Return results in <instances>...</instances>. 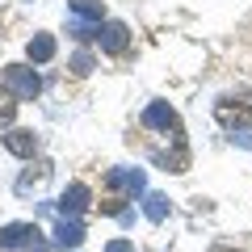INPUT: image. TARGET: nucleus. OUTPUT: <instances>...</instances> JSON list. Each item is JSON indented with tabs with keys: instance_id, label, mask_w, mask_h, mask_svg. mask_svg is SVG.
<instances>
[{
	"instance_id": "nucleus-13",
	"label": "nucleus",
	"mask_w": 252,
	"mask_h": 252,
	"mask_svg": "<svg viewBox=\"0 0 252 252\" xmlns=\"http://www.w3.org/2000/svg\"><path fill=\"white\" fill-rule=\"evenodd\" d=\"M143 215L152 219V223H164V219H168V198H164V193H143Z\"/></svg>"
},
{
	"instance_id": "nucleus-1",
	"label": "nucleus",
	"mask_w": 252,
	"mask_h": 252,
	"mask_svg": "<svg viewBox=\"0 0 252 252\" xmlns=\"http://www.w3.org/2000/svg\"><path fill=\"white\" fill-rule=\"evenodd\" d=\"M215 122L235 130V126H252V89L248 93H227L215 101Z\"/></svg>"
},
{
	"instance_id": "nucleus-11",
	"label": "nucleus",
	"mask_w": 252,
	"mask_h": 252,
	"mask_svg": "<svg viewBox=\"0 0 252 252\" xmlns=\"http://www.w3.org/2000/svg\"><path fill=\"white\" fill-rule=\"evenodd\" d=\"M26 55H30L34 63H46V59L55 55V38H51V34H34V38H30V46H26Z\"/></svg>"
},
{
	"instance_id": "nucleus-14",
	"label": "nucleus",
	"mask_w": 252,
	"mask_h": 252,
	"mask_svg": "<svg viewBox=\"0 0 252 252\" xmlns=\"http://www.w3.org/2000/svg\"><path fill=\"white\" fill-rule=\"evenodd\" d=\"M13 118H17V97H13V93L0 84V126H9Z\"/></svg>"
},
{
	"instance_id": "nucleus-9",
	"label": "nucleus",
	"mask_w": 252,
	"mask_h": 252,
	"mask_svg": "<svg viewBox=\"0 0 252 252\" xmlns=\"http://www.w3.org/2000/svg\"><path fill=\"white\" fill-rule=\"evenodd\" d=\"M4 147H9L13 156H26L30 160V156L38 152V135L34 130H9V135H4Z\"/></svg>"
},
{
	"instance_id": "nucleus-19",
	"label": "nucleus",
	"mask_w": 252,
	"mask_h": 252,
	"mask_svg": "<svg viewBox=\"0 0 252 252\" xmlns=\"http://www.w3.org/2000/svg\"><path fill=\"white\" fill-rule=\"evenodd\" d=\"M26 252H55V244H38V240H34V244H30Z\"/></svg>"
},
{
	"instance_id": "nucleus-5",
	"label": "nucleus",
	"mask_w": 252,
	"mask_h": 252,
	"mask_svg": "<svg viewBox=\"0 0 252 252\" xmlns=\"http://www.w3.org/2000/svg\"><path fill=\"white\" fill-rule=\"evenodd\" d=\"M143 126L147 130H181V118H177V109L168 101H152L143 109Z\"/></svg>"
},
{
	"instance_id": "nucleus-8",
	"label": "nucleus",
	"mask_w": 252,
	"mask_h": 252,
	"mask_svg": "<svg viewBox=\"0 0 252 252\" xmlns=\"http://www.w3.org/2000/svg\"><path fill=\"white\" fill-rule=\"evenodd\" d=\"M89 185H80V181H76V185H67L59 193V215L63 219H76V215H84V210H89Z\"/></svg>"
},
{
	"instance_id": "nucleus-20",
	"label": "nucleus",
	"mask_w": 252,
	"mask_h": 252,
	"mask_svg": "<svg viewBox=\"0 0 252 252\" xmlns=\"http://www.w3.org/2000/svg\"><path fill=\"white\" fill-rule=\"evenodd\" d=\"M210 252H240V248H227V244H215V248H210Z\"/></svg>"
},
{
	"instance_id": "nucleus-7",
	"label": "nucleus",
	"mask_w": 252,
	"mask_h": 252,
	"mask_svg": "<svg viewBox=\"0 0 252 252\" xmlns=\"http://www.w3.org/2000/svg\"><path fill=\"white\" fill-rule=\"evenodd\" d=\"M105 185L109 189H126V193H147L143 168H109L105 172Z\"/></svg>"
},
{
	"instance_id": "nucleus-6",
	"label": "nucleus",
	"mask_w": 252,
	"mask_h": 252,
	"mask_svg": "<svg viewBox=\"0 0 252 252\" xmlns=\"http://www.w3.org/2000/svg\"><path fill=\"white\" fill-rule=\"evenodd\" d=\"M51 172H55V164L51 160H38L34 168H26L17 177V198H30V193H38V189H46V181H51Z\"/></svg>"
},
{
	"instance_id": "nucleus-3",
	"label": "nucleus",
	"mask_w": 252,
	"mask_h": 252,
	"mask_svg": "<svg viewBox=\"0 0 252 252\" xmlns=\"http://www.w3.org/2000/svg\"><path fill=\"white\" fill-rule=\"evenodd\" d=\"M97 42L105 55H126V46H130V30L122 26V21H101L97 26Z\"/></svg>"
},
{
	"instance_id": "nucleus-17",
	"label": "nucleus",
	"mask_w": 252,
	"mask_h": 252,
	"mask_svg": "<svg viewBox=\"0 0 252 252\" xmlns=\"http://www.w3.org/2000/svg\"><path fill=\"white\" fill-rule=\"evenodd\" d=\"M101 215H126V198H118V193H109V198L101 202Z\"/></svg>"
},
{
	"instance_id": "nucleus-16",
	"label": "nucleus",
	"mask_w": 252,
	"mask_h": 252,
	"mask_svg": "<svg viewBox=\"0 0 252 252\" xmlns=\"http://www.w3.org/2000/svg\"><path fill=\"white\" fill-rule=\"evenodd\" d=\"M93 72V55L89 51H76L72 55V76H89Z\"/></svg>"
},
{
	"instance_id": "nucleus-12",
	"label": "nucleus",
	"mask_w": 252,
	"mask_h": 252,
	"mask_svg": "<svg viewBox=\"0 0 252 252\" xmlns=\"http://www.w3.org/2000/svg\"><path fill=\"white\" fill-rule=\"evenodd\" d=\"M67 4H72V17H80V21H101L105 17L101 0H67Z\"/></svg>"
},
{
	"instance_id": "nucleus-10",
	"label": "nucleus",
	"mask_w": 252,
	"mask_h": 252,
	"mask_svg": "<svg viewBox=\"0 0 252 252\" xmlns=\"http://www.w3.org/2000/svg\"><path fill=\"white\" fill-rule=\"evenodd\" d=\"M80 244H84V227L76 219H63L55 227V248H80Z\"/></svg>"
},
{
	"instance_id": "nucleus-2",
	"label": "nucleus",
	"mask_w": 252,
	"mask_h": 252,
	"mask_svg": "<svg viewBox=\"0 0 252 252\" xmlns=\"http://www.w3.org/2000/svg\"><path fill=\"white\" fill-rule=\"evenodd\" d=\"M0 84H4L13 97H21V101H34L38 93H42V76H38L34 67H26V63H9V67L0 72Z\"/></svg>"
},
{
	"instance_id": "nucleus-15",
	"label": "nucleus",
	"mask_w": 252,
	"mask_h": 252,
	"mask_svg": "<svg viewBox=\"0 0 252 252\" xmlns=\"http://www.w3.org/2000/svg\"><path fill=\"white\" fill-rule=\"evenodd\" d=\"M97 26H101V21H97ZM97 26H93V21H80V17H72L67 34H72V38H80V42H89V38H97Z\"/></svg>"
},
{
	"instance_id": "nucleus-18",
	"label": "nucleus",
	"mask_w": 252,
	"mask_h": 252,
	"mask_svg": "<svg viewBox=\"0 0 252 252\" xmlns=\"http://www.w3.org/2000/svg\"><path fill=\"white\" fill-rule=\"evenodd\" d=\"M105 252H135V248H130V240H109Z\"/></svg>"
},
{
	"instance_id": "nucleus-4",
	"label": "nucleus",
	"mask_w": 252,
	"mask_h": 252,
	"mask_svg": "<svg viewBox=\"0 0 252 252\" xmlns=\"http://www.w3.org/2000/svg\"><path fill=\"white\" fill-rule=\"evenodd\" d=\"M38 235H42V231H38L34 223H4V227H0V248H4V252H13V248H30Z\"/></svg>"
}]
</instances>
